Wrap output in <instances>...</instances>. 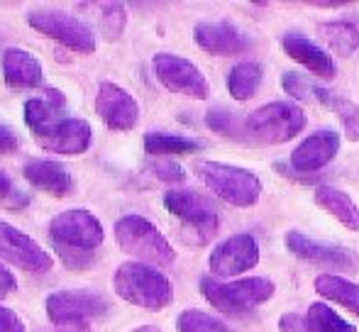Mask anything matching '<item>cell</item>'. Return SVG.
<instances>
[{"label":"cell","mask_w":359,"mask_h":332,"mask_svg":"<svg viewBox=\"0 0 359 332\" xmlns=\"http://www.w3.org/2000/svg\"><path fill=\"white\" fill-rule=\"evenodd\" d=\"M59 332H93L88 323H74V325H64Z\"/></svg>","instance_id":"cell-39"},{"label":"cell","mask_w":359,"mask_h":332,"mask_svg":"<svg viewBox=\"0 0 359 332\" xmlns=\"http://www.w3.org/2000/svg\"><path fill=\"white\" fill-rule=\"evenodd\" d=\"M133 332H161L159 328H154V325H142V328L133 330Z\"/></svg>","instance_id":"cell-40"},{"label":"cell","mask_w":359,"mask_h":332,"mask_svg":"<svg viewBox=\"0 0 359 332\" xmlns=\"http://www.w3.org/2000/svg\"><path fill=\"white\" fill-rule=\"evenodd\" d=\"M95 110H98L100 120L108 125L110 130L118 132H128L140 123V105L123 85L103 81L98 85V95H95Z\"/></svg>","instance_id":"cell-15"},{"label":"cell","mask_w":359,"mask_h":332,"mask_svg":"<svg viewBox=\"0 0 359 332\" xmlns=\"http://www.w3.org/2000/svg\"><path fill=\"white\" fill-rule=\"evenodd\" d=\"M0 203L10 210H22V208H27L29 195L22 193L5 174H0Z\"/></svg>","instance_id":"cell-33"},{"label":"cell","mask_w":359,"mask_h":332,"mask_svg":"<svg viewBox=\"0 0 359 332\" xmlns=\"http://www.w3.org/2000/svg\"><path fill=\"white\" fill-rule=\"evenodd\" d=\"M27 184H32L34 188L44 191L49 195H57V198H64V195L74 193V176L72 171L59 162H49V159H32V162L25 164L22 169Z\"/></svg>","instance_id":"cell-20"},{"label":"cell","mask_w":359,"mask_h":332,"mask_svg":"<svg viewBox=\"0 0 359 332\" xmlns=\"http://www.w3.org/2000/svg\"><path fill=\"white\" fill-rule=\"evenodd\" d=\"M3 78L10 88H39L44 81V69L34 54L22 47H10L3 52Z\"/></svg>","instance_id":"cell-19"},{"label":"cell","mask_w":359,"mask_h":332,"mask_svg":"<svg viewBox=\"0 0 359 332\" xmlns=\"http://www.w3.org/2000/svg\"><path fill=\"white\" fill-rule=\"evenodd\" d=\"M149 171H151V174H154L159 181H164V184H181V181L186 179L184 166L176 164V162H171V159H166V157L151 159Z\"/></svg>","instance_id":"cell-34"},{"label":"cell","mask_w":359,"mask_h":332,"mask_svg":"<svg viewBox=\"0 0 359 332\" xmlns=\"http://www.w3.org/2000/svg\"><path fill=\"white\" fill-rule=\"evenodd\" d=\"M196 176L208 186L210 191L225 203L235 208H250L259 200L262 195V181L250 169H242L235 164L222 162H198L194 166Z\"/></svg>","instance_id":"cell-4"},{"label":"cell","mask_w":359,"mask_h":332,"mask_svg":"<svg viewBox=\"0 0 359 332\" xmlns=\"http://www.w3.org/2000/svg\"><path fill=\"white\" fill-rule=\"evenodd\" d=\"M259 264V244H257L255 235L240 233L227 237L210 251V274L220 276V279H230V276H240L245 271L255 269Z\"/></svg>","instance_id":"cell-12"},{"label":"cell","mask_w":359,"mask_h":332,"mask_svg":"<svg viewBox=\"0 0 359 332\" xmlns=\"http://www.w3.org/2000/svg\"><path fill=\"white\" fill-rule=\"evenodd\" d=\"M281 85L291 98H296L298 103H318V105H327V98H330L332 90L320 88L316 85L308 76L298 71H286L281 76Z\"/></svg>","instance_id":"cell-27"},{"label":"cell","mask_w":359,"mask_h":332,"mask_svg":"<svg viewBox=\"0 0 359 332\" xmlns=\"http://www.w3.org/2000/svg\"><path fill=\"white\" fill-rule=\"evenodd\" d=\"M205 125H208L213 132L217 134H225V137H235V130H237V118L225 108H215V110H208L205 115Z\"/></svg>","instance_id":"cell-32"},{"label":"cell","mask_w":359,"mask_h":332,"mask_svg":"<svg viewBox=\"0 0 359 332\" xmlns=\"http://www.w3.org/2000/svg\"><path fill=\"white\" fill-rule=\"evenodd\" d=\"M201 149V142L191 137L169 132H147L144 134V152L151 157H171V154H194Z\"/></svg>","instance_id":"cell-26"},{"label":"cell","mask_w":359,"mask_h":332,"mask_svg":"<svg viewBox=\"0 0 359 332\" xmlns=\"http://www.w3.org/2000/svg\"><path fill=\"white\" fill-rule=\"evenodd\" d=\"M115 240L120 249L154 266H171L176 261V249L164 235L142 215H125L115 223Z\"/></svg>","instance_id":"cell-5"},{"label":"cell","mask_w":359,"mask_h":332,"mask_svg":"<svg viewBox=\"0 0 359 332\" xmlns=\"http://www.w3.org/2000/svg\"><path fill=\"white\" fill-rule=\"evenodd\" d=\"M34 142L54 154H83L93 142V127L81 118H64L49 127L34 130Z\"/></svg>","instance_id":"cell-14"},{"label":"cell","mask_w":359,"mask_h":332,"mask_svg":"<svg viewBox=\"0 0 359 332\" xmlns=\"http://www.w3.org/2000/svg\"><path fill=\"white\" fill-rule=\"evenodd\" d=\"M27 22L29 27L42 32L44 37L57 39L59 44L74 49V52L79 54L95 52L93 27L72 13H64V10H32V13H27Z\"/></svg>","instance_id":"cell-7"},{"label":"cell","mask_w":359,"mask_h":332,"mask_svg":"<svg viewBox=\"0 0 359 332\" xmlns=\"http://www.w3.org/2000/svg\"><path fill=\"white\" fill-rule=\"evenodd\" d=\"M47 318L57 325L88 323L108 313V300L93 291H57L44 303Z\"/></svg>","instance_id":"cell-10"},{"label":"cell","mask_w":359,"mask_h":332,"mask_svg":"<svg viewBox=\"0 0 359 332\" xmlns=\"http://www.w3.org/2000/svg\"><path fill=\"white\" fill-rule=\"evenodd\" d=\"M284 242L286 249L293 256H298L303 261H311V264L335 266L337 271H355L359 266V254H355L352 249L342 247V244L320 242V240L308 237L306 233H298V230L286 233Z\"/></svg>","instance_id":"cell-13"},{"label":"cell","mask_w":359,"mask_h":332,"mask_svg":"<svg viewBox=\"0 0 359 332\" xmlns=\"http://www.w3.org/2000/svg\"><path fill=\"white\" fill-rule=\"evenodd\" d=\"M316 293L332 300L337 305H345L347 310L359 315V286L342 279L337 274H320L316 279Z\"/></svg>","instance_id":"cell-24"},{"label":"cell","mask_w":359,"mask_h":332,"mask_svg":"<svg viewBox=\"0 0 359 332\" xmlns=\"http://www.w3.org/2000/svg\"><path fill=\"white\" fill-rule=\"evenodd\" d=\"M128 25V13L123 3H105L103 5V32L108 39H120Z\"/></svg>","instance_id":"cell-31"},{"label":"cell","mask_w":359,"mask_h":332,"mask_svg":"<svg viewBox=\"0 0 359 332\" xmlns=\"http://www.w3.org/2000/svg\"><path fill=\"white\" fill-rule=\"evenodd\" d=\"M262 71L259 64L255 62H242L237 67H232V71L227 74V90L235 100L245 103V100H252L257 95V88L262 83Z\"/></svg>","instance_id":"cell-25"},{"label":"cell","mask_w":359,"mask_h":332,"mask_svg":"<svg viewBox=\"0 0 359 332\" xmlns=\"http://www.w3.org/2000/svg\"><path fill=\"white\" fill-rule=\"evenodd\" d=\"M115 293L144 310H164L174 300V286L159 269L142 261H125L115 271Z\"/></svg>","instance_id":"cell-2"},{"label":"cell","mask_w":359,"mask_h":332,"mask_svg":"<svg viewBox=\"0 0 359 332\" xmlns=\"http://www.w3.org/2000/svg\"><path fill=\"white\" fill-rule=\"evenodd\" d=\"M64 108H67V98L57 88H47L42 98H29L25 103V123H27L29 132L64 120Z\"/></svg>","instance_id":"cell-22"},{"label":"cell","mask_w":359,"mask_h":332,"mask_svg":"<svg viewBox=\"0 0 359 332\" xmlns=\"http://www.w3.org/2000/svg\"><path fill=\"white\" fill-rule=\"evenodd\" d=\"M176 330L179 332H235L230 325H225L220 318L203 310L189 308L176 318Z\"/></svg>","instance_id":"cell-29"},{"label":"cell","mask_w":359,"mask_h":332,"mask_svg":"<svg viewBox=\"0 0 359 332\" xmlns=\"http://www.w3.org/2000/svg\"><path fill=\"white\" fill-rule=\"evenodd\" d=\"M18 147H20V139L15 134V130L8 127V125H0V154H10Z\"/></svg>","instance_id":"cell-37"},{"label":"cell","mask_w":359,"mask_h":332,"mask_svg":"<svg viewBox=\"0 0 359 332\" xmlns=\"http://www.w3.org/2000/svg\"><path fill=\"white\" fill-rule=\"evenodd\" d=\"M194 39L203 52L213 54V57H235L250 47V39L245 37V32H240V27H235L227 20L198 22L194 27Z\"/></svg>","instance_id":"cell-17"},{"label":"cell","mask_w":359,"mask_h":332,"mask_svg":"<svg viewBox=\"0 0 359 332\" xmlns=\"http://www.w3.org/2000/svg\"><path fill=\"white\" fill-rule=\"evenodd\" d=\"M279 330L281 332H313L308 320L298 313H284L279 318Z\"/></svg>","instance_id":"cell-35"},{"label":"cell","mask_w":359,"mask_h":332,"mask_svg":"<svg viewBox=\"0 0 359 332\" xmlns=\"http://www.w3.org/2000/svg\"><path fill=\"white\" fill-rule=\"evenodd\" d=\"M340 152V134L325 127L306 137L291 154V166L296 174H313L327 166Z\"/></svg>","instance_id":"cell-16"},{"label":"cell","mask_w":359,"mask_h":332,"mask_svg":"<svg viewBox=\"0 0 359 332\" xmlns=\"http://www.w3.org/2000/svg\"><path fill=\"white\" fill-rule=\"evenodd\" d=\"M164 208L169 210L174 218H179L181 223H186L201 242H208L210 237L217 233V205L208 195L198 193L191 188H174L164 195Z\"/></svg>","instance_id":"cell-8"},{"label":"cell","mask_w":359,"mask_h":332,"mask_svg":"<svg viewBox=\"0 0 359 332\" xmlns=\"http://www.w3.org/2000/svg\"><path fill=\"white\" fill-rule=\"evenodd\" d=\"M318 32H320V37L325 39L330 52L337 54L340 59H350L359 49V27L355 22H347V20H330V22H320Z\"/></svg>","instance_id":"cell-23"},{"label":"cell","mask_w":359,"mask_h":332,"mask_svg":"<svg viewBox=\"0 0 359 332\" xmlns=\"http://www.w3.org/2000/svg\"><path fill=\"white\" fill-rule=\"evenodd\" d=\"M316 203L325 213H330L342 228H347L350 233H359V205L352 200L350 193H345L340 188H332V186H318Z\"/></svg>","instance_id":"cell-21"},{"label":"cell","mask_w":359,"mask_h":332,"mask_svg":"<svg viewBox=\"0 0 359 332\" xmlns=\"http://www.w3.org/2000/svg\"><path fill=\"white\" fill-rule=\"evenodd\" d=\"M281 44H284L286 57L293 59L296 64H301V67H306L313 76L325 78V81H332V78H335L337 69H335L332 57L323 47H318L313 39H308L306 34L286 32L284 39H281Z\"/></svg>","instance_id":"cell-18"},{"label":"cell","mask_w":359,"mask_h":332,"mask_svg":"<svg viewBox=\"0 0 359 332\" xmlns=\"http://www.w3.org/2000/svg\"><path fill=\"white\" fill-rule=\"evenodd\" d=\"M0 332H25V320L15 310L0 305Z\"/></svg>","instance_id":"cell-36"},{"label":"cell","mask_w":359,"mask_h":332,"mask_svg":"<svg viewBox=\"0 0 359 332\" xmlns=\"http://www.w3.org/2000/svg\"><path fill=\"white\" fill-rule=\"evenodd\" d=\"M18 281H15V274L8 269V266L0 264V298H5L8 293H13Z\"/></svg>","instance_id":"cell-38"},{"label":"cell","mask_w":359,"mask_h":332,"mask_svg":"<svg viewBox=\"0 0 359 332\" xmlns=\"http://www.w3.org/2000/svg\"><path fill=\"white\" fill-rule=\"evenodd\" d=\"M198 286L201 293L213 308L225 315H232V318H242V315L252 313L257 305L266 303L276 291L274 281L264 279V276H250V279L230 281V284H222L213 276H203Z\"/></svg>","instance_id":"cell-3"},{"label":"cell","mask_w":359,"mask_h":332,"mask_svg":"<svg viewBox=\"0 0 359 332\" xmlns=\"http://www.w3.org/2000/svg\"><path fill=\"white\" fill-rule=\"evenodd\" d=\"M306 320L313 332H357V328L350 320L337 315L335 310L325 303H311V308H308V313H306Z\"/></svg>","instance_id":"cell-28"},{"label":"cell","mask_w":359,"mask_h":332,"mask_svg":"<svg viewBox=\"0 0 359 332\" xmlns=\"http://www.w3.org/2000/svg\"><path fill=\"white\" fill-rule=\"evenodd\" d=\"M103 240L100 220L83 208L64 210L49 225V242L67 269H88Z\"/></svg>","instance_id":"cell-1"},{"label":"cell","mask_w":359,"mask_h":332,"mask_svg":"<svg viewBox=\"0 0 359 332\" xmlns=\"http://www.w3.org/2000/svg\"><path fill=\"white\" fill-rule=\"evenodd\" d=\"M325 108H330L332 113L340 118L342 130H345V137L350 139V142H357L359 139V105L355 103V100L345 98V95L330 93Z\"/></svg>","instance_id":"cell-30"},{"label":"cell","mask_w":359,"mask_h":332,"mask_svg":"<svg viewBox=\"0 0 359 332\" xmlns=\"http://www.w3.org/2000/svg\"><path fill=\"white\" fill-rule=\"evenodd\" d=\"M154 74L159 83L171 93L189 95L194 100H205L210 95V83L205 74L184 57L159 52L154 57Z\"/></svg>","instance_id":"cell-9"},{"label":"cell","mask_w":359,"mask_h":332,"mask_svg":"<svg viewBox=\"0 0 359 332\" xmlns=\"http://www.w3.org/2000/svg\"><path fill=\"white\" fill-rule=\"evenodd\" d=\"M306 127V113L291 100H271L252 110L245 120V130L264 144H286Z\"/></svg>","instance_id":"cell-6"},{"label":"cell","mask_w":359,"mask_h":332,"mask_svg":"<svg viewBox=\"0 0 359 332\" xmlns=\"http://www.w3.org/2000/svg\"><path fill=\"white\" fill-rule=\"evenodd\" d=\"M0 256L29 274H47L54 266V259L47 249L39 247L29 235L20 233L5 220H0Z\"/></svg>","instance_id":"cell-11"}]
</instances>
